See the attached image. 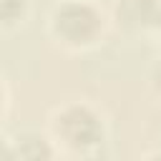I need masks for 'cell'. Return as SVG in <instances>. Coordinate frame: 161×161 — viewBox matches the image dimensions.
Instances as JSON below:
<instances>
[{
  "mask_svg": "<svg viewBox=\"0 0 161 161\" xmlns=\"http://www.w3.org/2000/svg\"><path fill=\"white\" fill-rule=\"evenodd\" d=\"M151 83H153V91L161 96V63L156 65V70H153V75H151Z\"/></svg>",
  "mask_w": 161,
  "mask_h": 161,
  "instance_id": "6",
  "label": "cell"
},
{
  "mask_svg": "<svg viewBox=\"0 0 161 161\" xmlns=\"http://www.w3.org/2000/svg\"><path fill=\"white\" fill-rule=\"evenodd\" d=\"M28 0H0V18L5 28H13L23 15H25Z\"/></svg>",
  "mask_w": 161,
  "mask_h": 161,
  "instance_id": "5",
  "label": "cell"
},
{
  "mask_svg": "<svg viewBox=\"0 0 161 161\" xmlns=\"http://www.w3.org/2000/svg\"><path fill=\"white\" fill-rule=\"evenodd\" d=\"M50 33L68 48H86L101 38L103 15L88 0H65L50 13Z\"/></svg>",
  "mask_w": 161,
  "mask_h": 161,
  "instance_id": "2",
  "label": "cell"
},
{
  "mask_svg": "<svg viewBox=\"0 0 161 161\" xmlns=\"http://www.w3.org/2000/svg\"><path fill=\"white\" fill-rule=\"evenodd\" d=\"M118 20L128 28L138 30H156L161 28V0H121Z\"/></svg>",
  "mask_w": 161,
  "mask_h": 161,
  "instance_id": "4",
  "label": "cell"
},
{
  "mask_svg": "<svg viewBox=\"0 0 161 161\" xmlns=\"http://www.w3.org/2000/svg\"><path fill=\"white\" fill-rule=\"evenodd\" d=\"M50 136L58 148L73 153H91L106 138V126L101 113L88 103H68L58 108L50 118Z\"/></svg>",
  "mask_w": 161,
  "mask_h": 161,
  "instance_id": "1",
  "label": "cell"
},
{
  "mask_svg": "<svg viewBox=\"0 0 161 161\" xmlns=\"http://www.w3.org/2000/svg\"><path fill=\"white\" fill-rule=\"evenodd\" d=\"M58 153V143L35 131H20L5 141L3 156L8 161H48Z\"/></svg>",
  "mask_w": 161,
  "mask_h": 161,
  "instance_id": "3",
  "label": "cell"
}]
</instances>
